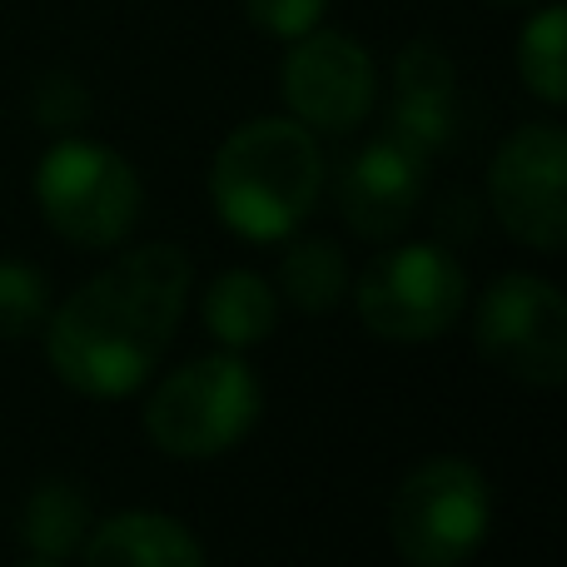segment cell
Masks as SVG:
<instances>
[{
    "label": "cell",
    "mask_w": 567,
    "mask_h": 567,
    "mask_svg": "<svg viewBox=\"0 0 567 567\" xmlns=\"http://www.w3.org/2000/svg\"><path fill=\"white\" fill-rule=\"evenodd\" d=\"M195 265L179 245H140L85 279L50 319L45 359L85 399H130L159 369L189 303Z\"/></svg>",
    "instance_id": "obj_1"
},
{
    "label": "cell",
    "mask_w": 567,
    "mask_h": 567,
    "mask_svg": "<svg viewBox=\"0 0 567 567\" xmlns=\"http://www.w3.org/2000/svg\"><path fill=\"white\" fill-rule=\"evenodd\" d=\"M323 195V150L299 120H249L209 165V199L239 239L275 245L313 215Z\"/></svg>",
    "instance_id": "obj_2"
},
{
    "label": "cell",
    "mask_w": 567,
    "mask_h": 567,
    "mask_svg": "<svg viewBox=\"0 0 567 567\" xmlns=\"http://www.w3.org/2000/svg\"><path fill=\"white\" fill-rule=\"evenodd\" d=\"M259 409V373L235 349L205 353L155 383L145 399V433L169 458H215L255 433Z\"/></svg>",
    "instance_id": "obj_3"
},
{
    "label": "cell",
    "mask_w": 567,
    "mask_h": 567,
    "mask_svg": "<svg viewBox=\"0 0 567 567\" xmlns=\"http://www.w3.org/2000/svg\"><path fill=\"white\" fill-rule=\"evenodd\" d=\"M35 205L60 239L80 249H115L145 209V189L125 155L95 140H60L35 165Z\"/></svg>",
    "instance_id": "obj_4"
},
{
    "label": "cell",
    "mask_w": 567,
    "mask_h": 567,
    "mask_svg": "<svg viewBox=\"0 0 567 567\" xmlns=\"http://www.w3.org/2000/svg\"><path fill=\"white\" fill-rule=\"evenodd\" d=\"M493 528V488L478 463L429 458L399 483L389 538L409 567H458Z\"/></svg>",
    "instance_id": "obj_5"
},
{
    "label": "cell",
    "mask_w": 567,
    "mask_h": 567,
    "mask_svg": "<svg viewBox=\"0 0 567 567\" xmlns=\"http://www.w3.org/2000/svg\"><path fill=\"white\" fill-rule=\"evenodd\" d=\"M468 303V275L439 245H399L369 259L353 284V309L363 329L383 343H429Z\"/></svg>",
    "instance_id": "obj_6"
},
{
    "label": "cell",
    "mask_w": 567,
    "mask_h": 567,
    "mask_svg": "<svg viewBox=\"0 0 567 567\" xmlns=\"http://www.w3.org/2000/svg\"><path fill=\"white\" fill-rule=\"evenodd\" d=\"M473 349L498 373L533 389L567 379V299L538 275H503L473 309Z\"/></svg>",
    "instance_id": "obj_7"
},
{
    "label": "cell",
    "mask_w": 567,
    "mask_h": 567,
    "mask_svg": "<svg viewBox=\"0 0 567 567\" xmlns=\"http://www.w3.org/2000/svg\"><path fill=\"white\" fill-rule=\"evenodd\" d=\"M498 225L518 245L558 255L567 245V135L548 120L513 130L488 169Z\"/></svg>",
    "instance_id": "obj_8"
},
{
    "label": "cell",
    "mask_w": 567,
    "mask_h": 567,
    "mask_svg": "<svg viewBox=\"0 0 567 567\" xmlns=\"http://www.w3.org/2000/svg\"><path fill=\"white\" fill-rule=\"evenodd\" d=\"M279 85L303 130L349 135L373 110V60L353 35L313 25L309 35L293 40Z\"/></svg>",
    "instance_id": "obj_9"
},
{
    "label": "cell",
    "mask_w": 567,
    "mask_h": 567,
    "mask_svg": "<svg viewBox=\"0 0 567 567\" xmlns=\"http://www.w3.org/2000/svg\"><path fill=\"white\" fill-rule=\"evenodd\" d=\"M423 175H429V155L399 135H379L353 155L339 185V209L359 239H393L409 229L413 209L423 199Z\"/></svg>",
    "instance_id": "obj_10"
},
{
    "label": "cell",
    "mask_w": 567,
    "mask_h": 567,
    "mask_svg": "<svg viewBox=\"0 0 567 567\" xmlns=\"http://www.w3.org/2000/svg\"><path fill=\"white\" fill-rule=\"evenodd\" d=\"M453 130H458V70L449 50H439L433 40H413L393 65L389 135L409 140L419 155L433 159L443 145H453Z\"/></svg>",
    "instance_id": "obj_11"
},
{
    "label": "cell",
    "mask_w": 567,
    "mask_h": 567,
    "mask_svg": "<svg viewBox=\"0 0 567 567\" xmlns=\"http://www.w3.org/2000/svg\"><path fill=\"white\" fill-rule=\"evenodd\" d=\"M80 567H209V558L169 513H115L85 538Z\"/></svg>",
    "instance_id": "obj_12"
},
{
    "label": "cell",
    "mask_w": 567,
    "mask_h": 567,
    "mask_svg": "<svg viewBox=\"0 0 567 567\" xmlns=\"http://www.w3.org/2000/svg\"><path fill=\"white\" fill-rule=\"evenodd\" d=\"M279 323V293L269 279H259L255 269H229L209 284L205 293V329L215 333L225 349H255L275 333Z\"/></svg>",
    "instance_id": "obj_13"
},
{
    "label": "cell",
    "mask_w": 567,
    "mask_h": 567,
    "mask_svg": "<svg viewBox=\"0 0 567 567\" xmlns=\"http://www.w3.org/2000/svg\"><path fill=\"white\" fill-rule=\"evenodd\" d=\"M20 538L35 558L65 563L70 553L85 548L90 538V498L70 478H45L30 488L25 508H20Z\"/></svg>",
    "instance_id": "obj_14"
},
{
    "label": "cell",
    "mask_w": 567,
    "mask_h": 567,
    "mask_svg": "<svg viewBox=\"0 0 567 567\" xmlns=\"http://www.w3.org/2000/svg\"><path fill=\"white\" fill-rule=\"evenodd\" d=\"M279 293L299 313H333L349 293V265L343 249L329 239H299L279 259Z\"/></svg>",
    "instance_id": "obj_15"
},
{
    "label": "cell",
    "mask_w": 567,
    "mask_h": 567,
    "mask_svg": "<svg viewBox=\"0 0 567 567\" xmlns=\"http://www.w3.org/2000/svg\"><path fill=\"white\" fill-rule=\"evenodd\" d=\"M567 16L563 6H548L523 25L518 35V75L543 105H563L567 100V60H563Z\"/></svg>",
    "instance_id": "obj_16"
},
{
    "label": "cell",
    "mask_w": 567,
    "mask_h": 567,
    "mask_svg": "<svg viewBox=\"0 0 567 567\" xmlns=\"http://www.w3.org/2000/svg\"><path fill=\"white\" fill-rule=\"evenodd\" d=\"M50 289L45 275L25 259H0V339H25L45 323Z\"/></svg>",
    "instance_id": "obj_17"
},
{
    "label": "cell",
    "mask_w": 567,
    "mask_h": 567,
    "mask_svg": "<svg viewBox=\"0 0 567 567\" xmlns=\"http://www.w3.org/2000/svg\"><path fill=\"white\" fill-rule=\"evenodd\" d=\"M249 20L275 40H299L323 20L329 0H245Z\"/></svg>",
    "instance_id": "obj_18"
},
{
    "label": "cell",
    "mask_w": 567,
    "mask_h": 567,
    "mask_svg": "<svg viewBox=\"0 0 567 567\" xmlns=\"http://www.w3.org/2000/svg\"><path fill=\"white\" fill-rule=\"evenodd\" d=\"M90 115V95L75 85L70 75H50V80H40V90H35V120L40 125H75V120H85Z\"/></svg>",
    "instance_id": "obj_19"
},
{
    "label": "cell",
    "mask_w": 567,
    "mask_h": 567,
    "mask_svg": "<svg viewBox=\"0 0 567 567\" xmlns=\"http://www.w3.org/2000/svg\"><path fill=\"white\" fill-rule=\"evenodd\" d=\"M20 567H60V563H50V558H30V563H20Z\"/></svg>",
    "instance_id": "obj_20"
},
{
    "label": "cell",
    "mask_w": 567,
    "mask_h": 567,
    "mask_svg": "<svg viewBox=\"0 0 567 567\" xmlns=\"http://www.w3.org/2000/svg\"><path fill=\"white\" fill-rule=\"evenodd\" d=\"M498 6H523V0H498Z\"/></svg>",
    "instance_id": "obj_21"
}]
</instances>
